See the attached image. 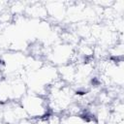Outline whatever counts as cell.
<instances>
[{
	"instance_id": "obj_1",
	"label": "cell",
	"mask_w": 124,
	"mask_h": 124,
	"mask_svg": "<svg viewBox=\"0 0 124 124\" xmlns=\"http://www.w3.org/2000/svg\"><path fill=\"white\" fill-rule=\"evenodd\" d=\"M75 55L76 47L62 41L50 47H44L43 49L44 60L56 68L70 62H74Z\"/></svg>"
},
{
	"instance_id": "obj_2",
	"label": "cell",
	"mask_w": 124,
	"mask_h": 124,
	"mask_svg": "<svg viewBox=\"0 0 124 124\" xmlns=\"http://www.w3.org/2000/svg\"><path fill=\"white\" fill-rule=\"evenodd\" d=\"M18 103L24 109L27 117L31 119L44 118L49 113L46 96L27 92Z\"/></svg>"
},
{
	"instance_id": "obj_3",
	"label": "cell",
	"mask_w": 124,
	"mask_h": 124,
	"mask_svg": "<svg viewBox=\"0 0 124 124\" xmlns=\"http://www.w3.org/2000/svg\"><path fill=\"white\" fill-rule=\"evenodd\" d=\"M1 108L4 123L16 124L19 120L27 117L24 109L21 108L18 102H10L8 104L1 105Z\"/></svg>"
},
{
	"instance_id": "obj_4",
	"label": "cell",
	"mask_w": 124,
	"mask_h": 124,
	"mask_svg": "<svg viewBox=\"0 0 124 124\" xmlns=\"http://www.w3.org/2000/svg\"><path fill=\"white\" fill-rule=\"evenodd\" d=\"M47 18L51 19L52 23L65 21L67 14V3L59 1H47L44 3Z\"/></svg>"
},
{
	"instance_id": "obj_5",
	"label": "cell",
	"mask_w": 124,
	"mask_h": 124,
	"mask_svg": "<svg viewBox=\"0 0 124 124\" xmlns=\"http://www.w3.org/2000/svg\"><path fill=\"white\" fill-rule=\"evenodd\" d=\"M24 16L30 19L35 20H45L47 19V14L44 3H27Z\"/></svg>"
},
{
	"instance_id": "obj_6",
	"label": "cell",
	"mask_w": 124,
	"mask_h": 124,
	"mask_svg": "<svg viewBox=\"0 0 124 124\" xmlns=\"http://www.w3.org/2000/svg\"><path fill=\"white\" fill-rule=\"evenodd\" d=\"M57 73L59 79L67 85H73L76 78V64L70 62L68 64L57 67Z\"/></svg>"
},
{
	"instance_id": "obj_7",
	"label": "cell",
	"mask_w": 124,
	"mask_h": 124,
	"mask_svg": "<svg viewBox=\"0 0 124 124\" xmlns=\"http://www.w3.org/2000/svg\"><path fill=\"white\" fill-rule=\"evenodd\" d=\"M60 124H96L94 119L85 113L82 114H62Z\"/></svg>"
},
{
	"instance_id": "obj_8",
	"label": "cell",
	"mask_w": 124,
	"mask_h": 124,
	"mask_svg": "<svg viewBox=\"0 0 124 124\" xmlns=\"http://www.w3.org/2000/svg\"><path fill=\"white\" fill-rule=\"evenodd\" d=\"M10 102H14L11 80L9 78H2L0 79V105Z\"/></svg>"
},
{
	"instance_id": "obj_9",
	"label": "cell",
	"mask_w": 124,
	"mask_h": 124,
	"mask_svg": "<svg viewBox=\"0 0 124 124\" xmlns=\"http://www.w3.org/2000/svg\"><path fill=\"white\" fill-rule=\"evenodd\" d=\"M124 54L123 42H118L108 49V58L112 60H122Z\"/></svg>"
},
{
	"instance_id": "obj_10",
	"label": "cell",
	"mask_w": 124,
	"mask_h": 124,
	"mask_svg": "<svg viewBox=\"0 0 124 124\" xmlns=\"http://www.w3.org/2000/svg\"><path fill=\"white\" fill-rule=\"evenodd\" d=\"M46 124H60L61 115H60V114H56V113L49 112V113L46 116Z\"/></svg>"
},
{
	"instance_id": "obj_11",
	"label": "cell",
	"mask_w": 124,
	"mask_h": 124,
	"mask_svg": "<svg viewBox=\"0 0 124 124\" xmlns=\"http://www.w3.org/2000/svg\"><path fill=\"white\" fill-rule=\"evenodd\" d=\"M16 124H37V123H36L35 119H31L29 117H26V118H23V119L19 120Z\"/></svg>"
},
{
	"instance_id": "obj_12",
	"label": "cell",
	"mask_w": 124,
	"mask_h": 124,
	"mask_svg": "<svg viewBox=\"0 0 124 124\" xmlns=\"http://www.w3.org/2000/svg\"><path fill=\"white\" fill-rule=\"evenodd\" d=\"M2 78H4V77H3V73H2V70L0 69V79H1Z\"/></svg>"
},
{
	"instance_id": "obj_13",
	"label": "cell",
	"mask_w": 124,
	"mask_h": 124,
	"mask_svg": "<svg viewBox=\"0 0 124 124\" xmlns=\"http://www.w3.org/2000/svg\"><path fill=\"white\" fill-rule=\"evenodd\" d=\"M0 124H8V123H4V122H2V123H0Z\"/></svg>"
}]
</instances>
